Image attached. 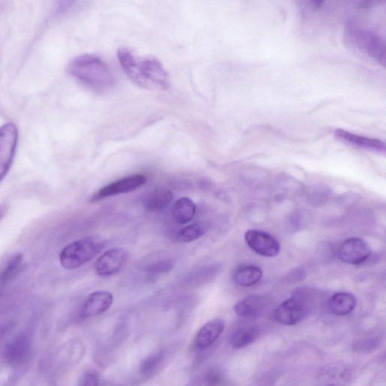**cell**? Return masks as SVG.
<instances>
[{
	"mask_svg": "<svg viewBox=\"0 0 386 386\" xmlns=\"http://www.w3.org/2000/svg\"><path fill=\"white\" fill-rule=\"evenodd\" d=\"M105 247L98 236H88L66 246L60 254V263L68 270L81 267L94 259Z\"/></svg>",
	"mask_w": 386,
	"mask_h": 386,
	"instance_id": "obj_3",
	"label": "cell"
},
{
	"mask_svg": "<svg viewBox=\"0 0 386 386\" xmlns=\"http://www.w3.org/2000/svg\"><path fill=\"white\" fill-rule=\"evenodd\" d=\"M113 300L115 298L109 291H98L90 293L82 306L81 317L87 319L105 313L111 308Z\"/></svg>",
	"mask_w": 386,
	"mask_h": 386,
	"instance_id": "obj_11",
	"label": "cell"
},
{
	"mask_svg": "<svg viewBox=\"0 0 386 386\" xmlns=\"http://www.w3.org/2000/svg\"><path fill=\"white\" fill-rule=\"evenodd\" d=\"M222 377L217 370H211L206 377V382L208 385H218L221 383Z\"/></svg>",
	"mask_w": 386,
	"mask_h": 386,
	"instance_id": "obj_27",
	"label": "cell"
},
{
	"mask_svg": "<svg viewBox=\"0 0 386 386\" xmlns=\"http://www.w3.org/2000/svg\"><path fill=\"white\" fill-rule=\"evenodd\" d=\"M308 312L304 301L298 298H292L283 302L275 312V320L283 325H295L300 322Z\"/></svg>",
	"mask_w": 386,
	"mask_h": 386,
	"instance_id": "obj_10",
	"label": "cell"
},
{
	"mask_svg": "<svg viewBox=\"0 0 386 386\" xmlns=\"http://www.w3.org/2000/svg\"><path fill=\"white\" fill-rule=\"evenodd\" d=\"M225 322L223 320H213L204 324L197 333L194 346L198 350H204L211 346L223 333Z\"/></svg>",
	"mask_w": 386,
	"mask_h": 386,
	"instance_id": "obj_13",
	"label": "cell"
},
{
	"mask_svg": "<svg viewBox=\"0 0 386 386\" xmlns=\"http://www.w3.org/2000/svg\"><path fill=\"white\" fill-rule=\"evenodd\" d=\"M129 258L127 249L116 247L108 250L96 261L95 271L100 276H110L118 272L126 265Z\"/></svg>",
	"mask_w": 386,
	"mask_h": 386,
	"instance_id": "obj_6",
	"label": "cell"
},
{
	"mask_svg": "<svg viewBox=\"0 0 386 386\" xmlns=\"http://www.w3.org/2000/svg\"><path fill=\"white\" fill-rule=\"evenodd\" d=\"M221 269L218 264H213L202 267L192 274L187 279V283L190 286H201L204 283L209 282L214 277L217 276Z\"/></svg>",
	"mask_w": 386,
	"mask_h": 386,
	"instance_id": "obj_21",
	"label": "cell"
},
{
	"mask_svg": "<svg viewBox=\"0 0 386 386\" xmlns=\"http://www.w3.org/2000/svg\"><path fill=\"white\" fill-rule=\"evenodd\" d=\"M18 139V132L14 123L5 124L0 128V182L13 163Z\"/></svg>",
	"mask_w": 386,
	"mask_h": 386,
	"instance_id": "obj_5",
	"label": "cell"
},
{
	"mask_svg": "<svg viewBox=\"0 0 386 386\" xmlns=\"http://www.w3.org/2000/svg\"><path fill=\"white\" fill-rule=\"evenodd\" d=\"M346 35L349 42L357 49L385 66V42L375 33L358 27L350 26L346 29Z\"/></svg>",
	"mask_w": 386,
	"mask_h": 386,
	"instance_id": "obj_4",
	"label": "cell"
},
{
	"mask_svg": "<svg viewBox=\"0 0 386 386\" xmlns=\"http://www.w3.org/2000/svg\"><path fill=\"white\" fill-rule=\"evenodd\" d=\"M356 298L353 293H337L329 300L328 308L334 315L345 316L353 312L356 309Z\"/></svg>",
	"mask_w": 386,
	"mask_h": 386,
	"instance_id": "obj_16",
	"label": "cell"
},
{
	"mask_svg": "<svg viewBox=\"0 0 386 386\" xmlns=\"http://www.w3.org/2000/svg\"><path fill=\"white\" fill-rule=\"evenodd\" d=\"M334 135L338 140L360 148L383 153L385 152V143L380 140L364 137L343 129H337Z\"/></svg>",
	"mask_w": 386,
	"mask_h": 386,
	"instance_id": "obj_14",
	"label": "cell"
},
{
	"mask_svg": "<svg viewBox=\"0 0 386 386\" xmlns=\"http://www.w3.org/2000/svg\"><path fill=\"white\" fill-rule=\"evenodd\" d=\"M263 276V271L253 265L240 266L233 271V278L238 286L251 287L255 286Z\"/></svg>",
	"mask_w": 386,
	"mask_h": 386,
	"instance_id": "obj_18",
	"label": "cell"
},
{
	"mask_svg": "<svg viewBox=\"0 0 386 386\" xmlns=\"http://www.w3.org/2000/svg\"><path fill=\"white\" fill-rule=\"evenodd\" d=\"M197 206L189 198H181L174 204L172 216L174 220L180 224H187L194 219Z\"/></svg>",
	"mask_w": 386,
	"mask_h": 386,
	"instance_id": "obj_19",
	"label": "cell"
},
{
	"mask_svg": "<svg viewBox=\"0 0 386 386\" xmlns=\"http://www.w3.org/2000/svg\"><path fill=\"white\" fill-rule=\"evenodd\" d=\"M207 232V227L202 223L188 225L177 231L175 235V240L180 243L195 242Z\"/></svg>",
	"mask_w": 386,
	"mask_h": 386,
	"instance_id": "obj_22",
	"label": "cell"
},
{
	"mask_svg": "<svg viewBox=\"0 0 386 386\" xmlns=\"http://www.w3.org/2000/svg\"><path fill=\"white\" fill-rule=\"evenodd\" d=\"M77 0H59L58 11L59 13H64L69 10Z\"/></svg>",
	"mask_w": 386,
	"mask_h": 386,
	"instance_id": "obj_28",
	"label": "cell"
},
{
	"mask_svg": "<svg viewBox=\"0 0 386 386\" xmlns=\"http://www.w3.org/2000/svg\"><path fill=\"white\" fill-rule=\"evenodd\" d=\"M165 360L163 351H158L147 357L142 363L140 372L142 376L149 378L160 370Z\"/></svg>",
	"mask_w": 386,
	"mask_h": 386,
	"instance_id": "obj_25",
	"label": "cell"
},
{
	"mask_svg": "<svg viewBox=\"0 0 386 386\" xmlns=\"http://www.w3.org/2000/svg\"><path fill=\"white\" fill-rule=\"evenodd\" d=\"M310 1L315 6L321 7L324 4V3L327 1V0H310Z\"/></svg>",
	"mask_w": 386,
	"mask_h": 386,
	"instance_id": "obj_30",
	"label": "cell"
},
{
	"mask_svg": "<svg viewBox=\"0 0 386 386\" xmlns=\"http://www.w3.org/2000/svg\"><path fill=\"white\" fill-rule=\"evenodd\" d=\"M247 245L259 255L267 257H276L281 246L276 238L260 230H248L245 235Z\"/></svg>",
	"mask_w": 386,
	"mask_h": 386,
	"instance_id": "obj_7",
	"label": "cell"
},
{
	"mask_svg": "<svg viewBox=\"0 0 386 386\" xmlns=\"http://www.w3.org/2000/svg\"><path fill=\"white\" fill-rule=\"evenodd\" d=\"M175 267V260L168 257H157L146 263L143 269L151 274H162L171 271Z\"/></svg>",
	"mask_w": 386,
	"mask_h": 386,
	"instance_id": "obj_24",
	"label": "cell"
},
{
	"mask_svg": "<svg viewBox=\"0 0 386 386\" xmlns=\"http://www.w3.org/2000/svg\"><path fill=\"white\" fill-rule=\"evenodd\" d=\"M23 263V256L16 255L11 258L8 264L0 272V291L11 282L18 274Z\"/></svg>",
	"mask_w": 386,
	"mask_h": 386,
	"instance_id": "obj_23",
	"label": "cell"
},
{
	"mask_svg": "<svg viewBox=\"0 0 386 386\" xmlns=\"http://www.w3.org/2000/svg\"><path fill=\"white\" fill-rule=\"evenodd\" d=\"M117 58L124 73L136 85L152 90H166L170 87L169 75L160 61L139 59L128 48H122Z\"/></svg>",
	"mask_w": 386,
	"mask_h": 386,
	"instance_id": "obj_1",
	"label": "cell"
},
{
	"mask_svg": "<svg viewBox=\"0 0 386 386\" xmlns=\"http://www.w3.org/2000/svg\"><path fill=\"white\" fill-rule=\"evenodd\" d=\"M146 182V178L141 175L124 177L99 189L90 200L97 201L108 197L123 194V193H128L140 188Z\"/></svg>",
	"mask_w": 386,
	"mask_h": 386,
	"instance_id": "obj_9",
	"label": "cell"
},
{
	"mask_svg": "<svg viewBox=\"0 0 386 386\" xmlns=\"http://www.w3.org/2000/svg\"><path fill=\"white\" fill-rule=\"evenodd\" d=\"M100 384V378L98 374L93 370L85 373L79 381V385L83 386H96Z\"/></svg>",
	"mask_w": 386,
	"mask_h": 386,
	"instance_id": "obj_26",
	"label": "cell"
},
{
	"mask_svg": "<svg viewBox=\"0 0 386 386\" xmlns=\"http://www.w3.org/2000/svg\"><path fill=\"white\" fill-rule=\"evenodd\" d=\"M259 328L256 325H244L233 334L230 344L234 349H242L252 344L259 337Z\"/></svg>",
	"mask_w": 386,
	"mask_h": 386,
	"instance_id": "obj_20",
	"label": "cell"
},
{
	"mask_svg": "<svg viewBox=\"0 0 386 386\" xmlns=\"http://www.w3.org/2000/svg\"><path fill=\"white\" fill-rule=\"evenodd\" d=\"M338 254L343 262L356 266L365 262L372 252L365 241L359 238H351L339 247Z\"/></svg>",
	"mask_w": 386,
	"mask_h": 386,
	"instance_id": "obj_8",
	"label": "cell"
},
{
	"mask_svg": "<svg viewBox=\"0 0 386 386\" xmlns=\"http://www.w3.org/2000/svg\"><path fill=\"white\" fill-rule=\"evenodd\" d=\"M31 341L28 335L22 334L15 338L6 347L4 356L9 365L18 366L29 356Z\"/></svg>",
	"mask_w": 386,
	"mask_h": 386,
	"instance_id": "obj_12",
	"label": "cell"
},
{
	"mask_svg": "<svg viewBox=\"0 0 386 386\" xmlns=\"http://www.w3.org/2000/svg\"><path fill=\"white\" fill-rule=\"evenodd\" d=\"M67 71L79 83L99 94L107 93L115 85L110 68L96 55L76 57L68 65Z\"/></svg>",
	"mask_w": 386,
	"mask_h": 386,
	"instance_id": "obj_2",
	"label": "cell"
},
{
	"mask_svg": "<svg viewBox=\"0 0 386 386\" xmlns=\"http://www.w3.org/2000/svg\"><path fill=\"white\" fill-rule=\"evenodd\" d=\"M361 1L363 6L370 7L375 4V3L378 1V0H361Z\"/></svg>",
	"mask_w": 386,
	"mask_h": 386,
	"instance_id": "obj_29",
	"label": "cell"
},
{
	"mask_svg": "<svg viewBox=\"0 0 386 386\" xmlns=\"http://www.w3.org/2000/svg\"><path fill=\"white\" fill-rule=\"evenodd\" d=\"M173 200L171 191L158 189L146 193L143 197L144 208L151 212L160 211L168 206Z\"/></svg>",
	"mask_w": 386,
	"mask_h": 386,
	"instance_id": "obj_17",
	"label": "cell"
},
{
	"mask_svg": "<svg viewBox=\"0 0 386 386\" xmlns=\"http://www.w3.org/2000/svg\"><path fill=\"white\" fill-rule=\"evenodd\" d=\"M268 305L269 301L264 297H249L237 303L234 306V312L238 316L255 319L264 313Z\"/></svg>",
	"mask_w": 386,
	"mask_h": 386,
	"instance_id": "obj_15",
	"label": "cell"
}]
</instances>
